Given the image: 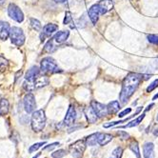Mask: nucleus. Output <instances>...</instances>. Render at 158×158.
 Wrapping results in <instances>:
<instances>
[{
  "mask_svg": "<svg viewBox=\"0 0 158 158\" xmlns=\"http://www.w3.org/2000/svg\"><path fill=\"white\" fill-rule=\"evenodd\" d=\"M10 38L12 43L17 47L22 46V45L25 43V35H24L23 31H22V29H20L18 27L10 28Z\"/></svg>",
  "mask_w": 158,
  "mask_h": 158,
  "instance_id": "5",
  "label": "nucleus"
},
{
  "mask_svg": "<svg viewBox=\"0 0 158 158\" xmlns=\"http://www.w3.org/2000/svg\"><path fill=\"white\" fill-rule=\"evenodd\" d=\"M157 98H158V94H155V95L153 96V98H152V99H153V100H156Z\"/></svg>",
  "mask_w": 158,
  "mask_h": 158,
  "instance_id": "41",
  "label": "nucleus"
},
{
  "mask_svg": "<svg viewBox=\"0 0 158 158\" xmlns=\"http://www.w3.org/2000/svg\"><path fill=\"white\" fill-rule=\"evenodd\" d=\"M5 2V0H0V5H1V4H3Z\"/></svg>",
  "mask_w": 158,
  "mask_h": 158,
  "instance_id": "43",
  "label": "nucleus"
},
{
  "mask_svg": "<svg viewBox=\"0 0 158 158\" xmlns=\"http://www.w3.org/2000/svg\"><path fill=\"white\" fill-rule=\"evenodd\" d=\"M144 118H145V114H143L139 115L137 118H135L134 120L131 121L129 124H127V125L123 126V127H121V128H133V127H136V126H138L139 124L142 122V120H143Z\"/></svg>",
  "mask_w": 158,
  "mask_h": 158,
  "instance_id": "22",
  "label": "nucleus"
},
{
  "mask_svg": "<svg viewBox=\"0 0 158 158\" xmlns=\"http://www.w3.org/2000/svg\"><path fill=\"white\" fill-rule=\"evenodd\" d=\"M53 51V41L52 40H49L47 42V44L45 45V47H44V52H51Z\"/></svg>",
  "mask_w": 158,
  "mask_h": 158,
  "instance_id": "30",
  "label": "nucleus"
},
{
  "mask_svg": "<svg viewBox=\"0 0 158 158\" xmlns=\"http://www.w3.org/2000/svg\"><path fill=\"white\" fill-rule=\"evenodd\" d=\"M156 120L158 121V114H157V116H156Z\"/></svg>",
  "mask_w": 158,
  "mask_h": 158,
  "instance_id": "44",
  "label": "nucleus"
},
{
  "mask_svg": "<svg viewBox=\"0 0 158 158\" xmlns=\"http://www.w3.org/2000/svg\"><path fill=\"white\" fill-rule=\"evenodd\" d=\"M73 20V16H72V14L70 12H67L66 15H65V18H64V24H69L70 22H72Z\"/></svg>",
  "mask_w": 158,
  "mask_h": 158,
  "instance_id": "33",
  "label": "nucleus"
},
{
  "mask_svg": "<svg viewBox=\"0 0 158 158\" xmlns=\"http://www.w3.org/2000/svg\"><path fill=\"white\" fill-rule=\"evenodd\" d=\"M39 156H40V153H37V154H36V155H35V156H33V157H32V158H38V157H39Z\"/></svg>",
  "mask_w": 158,
  "mask_h": 158,
  "instance_id": "42",
  "label": "nucleus"
},
{
  "mask_svg": "<svg viewBox=\"0 0 158 158\" xmlns=\"http://www.w3.org/2000/svg\"><path fill=\"white\" fill-rule=\"evenodd\" d=\"M57 29H58V26L56 25V24H52V23L47 24L46 26H45V27L43 28V30H42V31H41V35H40V39H41V41L43 42L46 38H48V37H50L52 35H53V32L57 31Z\"/></svg>",
  "mask_w": 158,
  "mask_h": 158,
  "instance_id": "11",
  "label": "nucleus"
},
{
  "mask_svg": "<svg viewBox=\"0 0 158 158\" xmlns=\"http://www.w3.org/2000/svg\"><path fill=\"white\" fill-rule=\"evenodd\" d=\"M8 66H9V62L8 60L3 57V56L0 55V73H3L8 69Z\"/></svg>",
  "mask_w": 158,
  "mask_h": 158,
  "instance_id": "26",
  "label": "nucleus"
},
{
  "mask_svg": "<svg viewBox=\"0 0 158 158\" xmlns=\"http://www.w3.org/2000/svg\"><path fill=\"white\" fill-rule=\"evenodd\" d=\"M66 153H67V152L65 150L61 149V150H58V151L52 152V158H63L66 155Z\"/></svg>",
  "mask_w": 158,
  "mask_h": 158,
  "instance_id": "29",
  "label": "nucleus"
},
{
  "mask_svg": "<svg viewBox=\"0 0 158 158\" xmlns=\"http://www.w3.org/2000/svg\"><path fill=\"white\" fill-rule=\"evenodd\" d=\"M46 114H45V111L43 110L33 111L31 119V129L36 132L43 131V129L46 126Z\"/></svg>",
  "mask_w": 158,
  "mask_h": 158,
  "instance_id": "2",
  "label": "nucleus"
},
{
  "mask_svg": "<svg viewBox=\"0 0 158 158\" xmlns=\"http://www.w3.org/2000/svg\"><path fill=\"white\" fill-rule=\"evenodd\" d=\"M152 65H153V67L155 68V69H158V58L155 59V60L152 62Z\"/></svg>",
  "mask_w": 158,
  "mask_h": 158,
  "instance_id": "37",
  "label": "nucleus"
},
{
  "mask_svg": "<svg viewBox=\"0 0 158 158\" xmlns=\"http://www.w3.org/2000/svg\"><path fill=\"white\" fill-rule=\"evenodd\" d=\"M9 101L5 98H2L0 100V115H5L9 112Z\"/></svg>",
  "mask_w": 158,
  "mask_h": 158,
  "instance_id": "21",
  "label": "nucleus"
},
{
  "mask_svg": "<svg viewBox=\"0 0 158 158\" xmlns=\"http://www.w3.org/2000/svg\"><path fill=\"white\" fill-rule=\"evenodd\" d=\"M45 144H46V142H39V143H35V144H33L30 147V149H29V152L31 153V152H36L38 149H40L42 146H44Z\"/></svg>",
  "mask_w": 158,
  "mask_h": 158,
  "instance_id": "28",
  "label": "nucleus"
},
{
  "mask_svg": "<svg viewBox=\"0 0 158 158\" xmlns=\"http://www.w3.org/2000/svg\"><path fill=\"white\" fill-rule=\"evenodd\" d=\"M30 23H31V27L33 30H35V31H41L42 25H41V23H40V22H39L37 19H35V18H31Z\"/></svg>",
  "mask_w": 158,
  "mask_h": 158,
  "instance_id": "25",
  "label": "nucleus"
},
{
  "mask_svg": "<svg viewBox=\"0 0 158 158\" xmlns=\"http://www.w3.org/2000/svg\"><path fill=\"white\" fill-rule=\"evenodd\" d=\"M107 109H108V112L110 114H115L120 110V104L118 101H111V102H110L108 104Z\"/></svg>",
  "mask_w": 158,
  "mask_h": 158,
  "instance_id": "20",
  "label": "nucleus"
},
{
  "mask_svg": "<svg viewBox=\"0 0 158 158\" xmlns=\"http://www.w3.org/2000/svg\"><path fill=\"white\" fill-rule=\"evenodd\" d=\"M101 15H105L114 9V2L112 0H100L97 3Z\"/></svg>",
  "mask_w": 158,
  "mask_h": 158,
  "instance_id": "12",
  "label": "nucleus"
},
{
  "mask_svg": "<svg viewBox=\"0 0 158 158\" xmlns=\"http://www.w3.org/2000/svg\"><path fill=\"white\" fill-rule=\"evenodd\" d=\"M86 139H80L72 144L69 148V151L74 158H81L86 150Z\"/></svg>",
  "mask_w": 158,
  "mask_h": 158,
  "instance_id": "6",
  "label": "nucleus"
},
{
  "mask_svg": "<svg viewBox=\"0 0 158 158\" xmlns=\"http://www.w3.org/2000/svg\"><path fill=\"white\" fill-rule=\"evenodd\" d=\"M88 15H89V17L91 19L92 23L94 25H95L98 21V18H99V15H101L100 14V10L98 8V5L97 4H94L93 5L91 8L89 9V12H88Z\"/></svg>",
  "mask_w": 158,
  "mask_h": 158,
  "instance_id": "13",
  "label": "nucleus"
},
{
  "mask_svg": "<svg viewBox=\"0 0 158 158\" xmlns=\"http://www.w3.org/2000/svg\"><path fill=\"white\" fill-rule=\"evenodd\" d=\"M49 84V79L47 76H37L35 80L32 81H28L26 80L23 84V88L25 91L27 92H32L35 91L36 89H40V88H43L45 86H47Z\"/></svg>",
  "mask_w": 158,
  "mask_h": 158,
  "instance_id": "3",
  "label": "nucleus"
},
{
  "mask_svg": "<svg viewBox=\"0 0 158 158\" xmlns=\"http://www.w3.org/2000/svg\"><path fill=\"white\" fill-rule=\"evenodd\" d=\"M153 135H154V136H158V128H156L153 131Z\"/></svg>",
  "mask_w": 158,
  "mask_h": 158,
  "instance_id": "39",
  "label": "nucleus"
},
{
  "mask_svg": "<svg viewBox=\"0 0 158 158\" xmlns=\"http://www.w3.org/2000/svg\"><path fill=\"white\" fill-rule=\"evenodd\" d=\"M131 111V108H129V109H126V110H124L123 111H121L120 114H118V116H119V117H124L125 115L129 114Z\"/></svg>",
  "mask_w": 158,
  "mask_h": 158,
  "instance_id": "36",
  "label": "nucleus"
},
{
  "mask_svg": "<svg viewBox=\"0 0 158 158\" xmlns=\"http://www.w3.org/2000/svg\"><path fill=\"white\" fill-rule=\"evenodd\" d=\"M97 134H98V132L93 133V134H91V135H89V136H88L87 138H85V139H86V144H87V146L94 147V146H95L96 144H98V142H97Z\"/></svg>",
  "mask_w": 158,
  "mask_h": 158,
  "instance_id": "24",
  "label": "nucleus"
},
{
  "mask_svg": "<svg viewBox=\"0 0 158 158\" xmlns=\"http://www.w3.org/2000/svg\"><path fill=\"white\" fill-rule=\"evenodd\" d=\"M75 119H76V110H75V108L71 105L68 109V111L66 114V116L64 118V121H63V124L65 126H73L74 122H75Z\"/></svg>",
  "mask_w": 158,
  "mask_h": 158,
  "instance_id": "9",
  "label": "nucleus"
},
{
  "mask_svg": "<svg viewBox=\"0 0 158 158\" xmlns=\"http://www.w3.org/2000/svg\"><path fill=\"white\" fill-rule=\"evenodd\" d=\"M143 80V75L135 73H130L122 83V89L120 93V101L122 104H126L132 96Z\"/></svg>",
  "mask_w": 158,
  "mask_h": 158,
  "instance_id": "1",
  "label": "nucleus"
},
{
  "mask_svg": "<svg viewBox=\"0 0 158 158\" xmlns=\"http://www.w3.org/2000/svg\"><path fill=\"white\" fill-rule=\"evenodd\" d=\"M117 134L120 136V138H122V139H124V140H127V139H129V138H130L129 133H127V132H125V131H117Z\"/></svg>",
  "mask_w": 158,
  "mask_h": 158,
  "instance_id": "35",
  "label": "nucleus"
},
{
  "mask_svg": "<svg viewBox=\"0 0 158 158\" xmlns=\"http://www.w3.org/2000/svg\"><path fill=\"white\" fill-rule=\"evenodd\" d=\"M54 1L56 2V3H65L66 1H67V0H54Z\"/></svg>",
  "mask_w": 158,
  "mask_h": 158,
  "instance_id": "38",
  "label": "nucleus"
},
{
  "mask_svg": "<svg viewBox=\"0 0 158 158\" xmlns=\"http://www.w3.org/2000/svg\"><path fill=\"white\" fill-rule=\"evenodd\" d=\"M10 26L8 22L0 20V39L7 40L10 36Z\"/></svg>",
  "mask_w": 158,
  "mask_h": 158,
  "instance_id": "14",
  "label": "nucleus"
},
{
  "mask_svg": "<svg viewBox=\"0 0 158 158\" xmlns=\"http://www.w3.org/2000/svg\"><path fill=\"white\" fill-rule=\"evenodd\" d=\"M8 14L9 16L14 19L15 21L18 22V23H21L24 20V15L23 12L20 10V8L18 6H16L15 4L10 3L8 7Z\"/></svg>",
  "mask_w": 158,
  "mask_h": 158,
  "instance_id": "7",
  "label": "nucleus"
},
{
  "mask_svg": "<svg viewBox=\"0 0 158 158\" xmlns=\"http://www.w3.org/2000/svg\"><path fill=\"white\" fill-rule=\"evenodd\" d=\"M129 148H130V150L136 155V157L137 158H141V155H140V150H139V146H138V143H137V141H135V140H133L132 142H131L130 144H129Z\"/></svg>",
  "mask_w": 158,
  "mask_h": 158,
  "instance_id": "23",
  "label": "nucleus"
},
{
  "mask_svg": "<svg viewBox=\"0 0 158 158\" xmlns=\"http://www.w3.org/2000/svg\"><path fill=\"white\" fill-rule=\"evenodd\" d=\"M40 69L36 66H33L31 67L30 70H28L27 73H26V76H25V79L28 81H32L35 80V79L40 75Z\"/></svg>",
  "mask_w": 158,
  "mask_h": 158,
  "instance_id": "17",
  "label": "nucleus"
},
{
  "mask_svg": "<svg viewBox=\"0 0 158 158\" xmlns=\"http://www.w3.org/2000/svg\"><path fill=\"white\" fill-rule=\"evenodd\" d=\"M153 106H154V104H153V103H152V104H151V105H149V106H148V108L146 109V111H148L149 110H151Z\"/></svg>",
  "mask_w": 158,
  "mask_h": 158,
  "instance_id": "40",
  "label": "nucleus"
},
{
  "mask_svg": "<svg viewBox=\"0 0 158 158\" xmlns=\"http://www.w3.org/2000/svg\"><path fill=\"white\" fill-rule=\"evenodd\" d=\"M91 106L94 109V110L95 111V114L98 116V118H103L109 114L107 106L97 102V101H92Z\"/></svg>",
  "mask_w": 158,
  "mask_h": 158,
  "instance_id": "10",
  "label": "nucleus"
},
{
  "mask_svg": "<svg viewBox=\"0 0 158 158\" xmlns=\"http://www.w3.org/2000/svg\"><path fill=\"white\" fill-rule=\"evenodd\" d=\"M157 87H158V79L154 80L148 88H147V93H151V92H152L153 89H154L155 88H157Z\"/></svg>",
  "mask_w": 158,
  "mask_h": 158,
  "instance_id": "31",
  "label": "nucleus"
},
{
  "mask_svg": "<svg viewBox=\"0 0 158 158\" xmlns=\"http://www.w3.org/2000/svg\"><path fill=\"white\" fill-rule=\"evenodd\" d=\"M143 155L144 158H155L154 145L152 142H148L143 146Z\"/></svg>",
  "mask_w": 158,
  "mask_h": 158,
  "instance_id": "15",
  "label": "nucleus"
},
{
  "mask_svg": "<svg viewBox=\"0 0 158 158\" xmlns=\"http://www.w3.org/2000/svg\"><path fill=\"white\" fill-rule=\"evenodd\" d=\"M23 104H24V109L28 114H31V112L35 111L36 103H35V98L32 94H28L25 95L23 99Z\"/></svg>",
  "mask_w": 158,
  "mask_h": 158,
  "instance_id": "8",
  "label": "nucleus"
},
{
  "mask_svg": "<svg viewBox=\"0 0 158 158\" xmlns=\"http://www.w3.org/2000/svg\"><path fill=\"white\" fill-rule=\"evenodd\" d=\"M84 114H85V116L88 120L89 123H95L98 119V116L96 115L95 114V111L94 110V109L92 108V106H89V107H87L84 109Z\"/></svg>",
  "mask_w": 158,
  "mask_h": 158,
  "instance_id": "16",
  "label": "nucleus"
},
{
  "mask_svg": "<svg viewBox=\"0 0 158 158\" xmlns=\"http://www.w3.org/2000/svg\"><path fill=\"white\" fill-rule=\"evenodd\" d=\"M60 144L58 142H54V143H52V144H49L48 146H46L44 148V151H52L53 150L54 148H56L57 146H59Z\"/></svg>",
  "mask_w": 158,
  "mask_h": 158,
  "instance_id": "34",
  "label": "nucleus"
},
{
  "mask_svg": "<svg viewBox=\"0 0 158 158\" xmlns=\"http://www.w3.org/2000/svg\"><path fill=\"white\" fill-rule=\"evenodd\" d=\"M112 140V135L110 133L98 132L97 134V142L100 146H105Z\"/></svg>",
  "mask_w": 158,
  "mask_h": 158,
  "instance_id": "18",
  "label": "nucleus"
},
{
  "mask_svg": "<svg viewBox=\"0 0 158 158\" xmlns=\"http://www.w3.org/2000/svg\"><path fill=\"white\" fill-rule=\"evenodd\" d=\"M148 40H149V42H151L154 45H158V35H148Z\"/></svg>",
  "mask_w": 158,
  "mask_h": 158,
  "instance_id": "32",
  "label": "nucleus"
},
{
  "mask_svg": "<svg viewBox=\"0 0 158 158\" xmlns=\"http://www.w3.org/2000/svg\"><path fill=\"white\" fill-rule=\"evenodd\" d=\"M122 154H123V149L120 148V147H117V148L114 150L110 158H121Z\"/></svg>",
  "mask_w": 158,
  "mask_h": 158,
  "instance_id": "27",
  "label": "nucleus"
},
{
  "mask_svg": "<svg viewBox=\"0 0 158 158\" xmlns=\"http://www.w3.org/2000/svg\"><path fill=\"white\" fill-rule=\"evenodd\" d=\"M70 35V31H58L56 35H54L53 37V40L56 42V43H58V44H61V43H64L68 37H69Z\"/></svg>",
  "mask_w": 158,
  "mask_h": 158,
  "instance_id": "19",
  "label": "nucleus"
},
{
  "mask_svg": "<svg viewBox=\"0 0 158 158\" xmlns=\"http://www.w3.org/2000/svg\"><path fill=\"white\" fill-rule=\"evenodd\" d=\"M40 71L42 73H60L61 70L58 68L57 64L52 57H45L41 60L40 64Z\"/></svg>",
  "mask_w": 158,
  "mask_h": 158,
  "instance_id": "4",
  "label": "nucleus"
}]
</instances>
